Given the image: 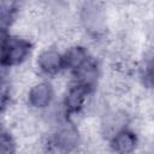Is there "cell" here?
<instances>
[{"instance_id":"obj_1","label":"cell","mask_w":154,"mask_h":154,"mask_svg":"<svg viewBox=\"0 0 154 154\" xmlns=\"http://www.w3.org/2000/svg\"><path fill=\"white\" fill-rule=\"evenodd\" d=\"M31 52V43L23 38L4 36L1 42V65L10 67L23 63Z\"/></svg>"},{"instance_id":"obj_2","label":"cell","mask_w":154,"mask_h":154,"mask_svg":"<svg viewBox=\"0 0 154 154\" xmlns=\"http://www.w3.org/2000/svg\"><path fill=\"white\" fill-rule=\"evenodd\" d=\"M54 146L61 152H71L79 143V132L75 125L66 124L58 129L53 138Z\"/></svg>"},{"instance_id":"obj_3","label":"cell","mask_w":154,"mask_h":154,"mask_svg":"<svg viewBox=\"0 0 154 154\" xmlns=\"http://www.w3.org/2000/svg\"><path fill=\"white\" fill-rule=\"evenodd\" d=\"M136 146L137 137L129 129L120 130L111 138V147L116 154H131Z\"/></svg>"},{"instance_id":"obj_4","label":"cell","mask_w":154,"mask_h":154,"mask_svg":"<svg viewBox=\"0 0 154 154\" xmlns=\"http://www.w3.org/2000/svg\"><path fill=\"white\" fill-rule=\"evenodd\" d=\"M38 67L47 75H55L64 69V58L54 49H47L38 55Z\"/></svg>"},{"instance_id":"obj_5","label":"cell","mask_w":154,"mask_h":154,"mask_svg":"<svg viewBox=\"0 0 154 154\" xmlns=\"http://www.w3.org/2000/svg\"><path fill=\"white\" fill-rule=\"evenodd\" d=\"M29 103L35 108H45L49 106L53 99V89L49 83L42 82L34 85L28 95Z\"/></svg>"},{"instance_id":"obj_6","label":"cell","mask_w":154,"mask_h":154,"mask_svg":"<svg viewBox=\"0 0 154 154\" xmlns=\"http://www.w3.org/2000/svg\"><path fill=\"white\" fill-rule=\"evenodd\" d=\"M82 22L85 29L93 34H97L102 31L105 20L101 10H99L95 5H87L82 12Z\"/></svg>"},{"instance_id":"obj_7","label":"cell","mask_w":154,"mask_h":154,"mask_svg":"<svg viewBox=\"0 0 154 154\" xmlns=\"http://www.w3.org/2000/svg\"><path fill=\"white\" fill-rule=\"evenodd\" d=\"M88 93L89 90L79 84H75L73 87H71L64 100V106L66 111L69 113H77L83 107Z\"/></svg>"},{"instance_id":"obj_8","label":"cell","mask_w":154,"mask_h":154,"mask_svg":"<svg viewBox=\"0 0 154 154\" xmlns=\"http://www.w3.org/2000/svg\"><path fill=\"white\" fill-rule=\"evenodd\" d=\"M63 58H64V67L72 71L73 73L89 60L88 53L82 46H73L69 48L66 53L63 55Z\"/></svg>"},{"instance_id":"obj_9","label":"cell","mask_w":154,"mask_h":154,"mask_svg":"<svg viewBox=\"0 0 154 154\" xmlns=\"http://www.w3.org/2000/svg\"><path fill=\"white\" fill-rule=\"evenodd\" d=\"M75 76H76V79H77V83L76 84H79L84 88H87L89 91L95 87L96 84V81H97V66L88 60L79 70H77L75 72Z\"/></svg>"},{"instance_id":"obj_10","label":"cell","mask_w":154,"mask_h":154,"mask_svg":"<svg viewBox=\"0 0 154 154\" xmlns=\"http://www.w3.org/2000/svg\"><path fill=\"white\" fill-rule=\"evenodd\" d=\"M126 120H125V116H119L117 114H112L108 117V119L106 120V124L103 125V128L106 129V132L109 134V137L112 138L117 132H119L123 129H126L125 125Z\"/></svg>"},{"instance_id":"obj_11","label":"cell","mask_w":154,"mask_h":154,"mask_svg":"<svg viewBox=\"0 0 154 154\" xmlns=\"http://www.w3.org/2000/svg\"><path fill=\"white\" fill-rule=\"evenodd\" d=\"M0 150L1 154H14L16 152V143L12 136L6 131H2L0 136Z\"/></svg>"},{"instance_id":"obj_12","label":"cell","mask_w":154,"mask_h":154,"mask_svg":"<svg viewBox=\"0 0 154 154\" xmlns=\"http://www.w3.org/2000/svg\"><path fill=\"white\" fill-rule=\"evenodd\" d=\"M142 79L147 87L154 88V59L149 60L142 70Z\"/></svg>"},{"instance_id":"obj_13","label":"cell","mask_w":154,"mask_h":154,"mask_svg":"<svg viewBox=\"0 0 154 154\" xmlns=\"http://www.w3.org/2000/svg\"><path fill=\"white\" fill-rule=\"evenodd\" d=\"M13 11L11 8V6L8 5V7H5V5H2V10H1V26H2V31L6 30V28L10 25L12 18H13Z\"/></svg>"}]
</instances>
